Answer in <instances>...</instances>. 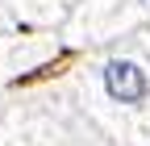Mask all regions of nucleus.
Masks as SVG:
<instances>
[{"instance_id":"obj_1","label":"nucleus","mask_w":150,"mask_h":146,"mask_svg":"<svg viewBox=\"0 0 150 146\" xmlns=\"http://www.w3.org/2000/svg\"><path fill=\"white\" fill-rule=\"evenodd\" d=\"M146 71L138 63H129V59H112L104 63V92L117 100V104H138L146 96Z\"/></svg>"},{"instance_id":"obj_2","label":"nucleus","mask_w":150,"mask_h":146,"mask_svg":"<svg viewBox=\"0 0 150 146\" xmlns=\"http://www.w3.org/2000/svg\"><path fill=\"white\" fill-rule=\"evenodd\" d=\"M138 4H146V9H150V0H138Z\"/></svg>"}]
</instances>
